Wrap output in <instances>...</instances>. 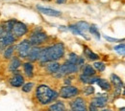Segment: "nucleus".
Returning a JSON list of instances; mask_svg holds the SVG:
<instances>
[{
  "label": "nucleus",
  "mask_w": 125,
  "mask_h": 111,
  "mask_svg": "<svg viewBox=\"0 0 125 111\" xmlns=\"http://www.w3.org/2000/svg\"><path fill=\"white\" fill-rule=\"evenodd\" d=\"M64 46L62 43H56L52 46H48L41 50L39 60L42 63H47L49 61H56L63 57Z\"/></svg>",
  "instance_id": "f257e3e1"
},
{
  "label": "nucleus",
  "mask_w": 125,
  "mask_h": 111,
  "mask_svg": "<svg viewBox=\"0 0 125 111\" xmlns=\"http://www.w3.org/2000/svg\"><path fill=\"white\" fill-rule=\"evenodd\" d=\"M36 97L42 104H48L53 101H55L59 97V94L50 87H48L47 85L42 84L38 86L36 90Z\"/></svg>",
  "instance_id": "f03ea898"
},
{
  "label": "nucleus",
  "mask_w": 125,
  "mask_h": 111,
  "mask_svg": "<svg viewBox=\"0 0 125 111\" xmlns=\"http://www.w3.org/2000/svg\"><path fill=\"white\" fill-rule=\"evenodd\" d=\"M79 70V66L75 63H71L69 61H66L64 63L60 66L59 70L53 74L56 78H62L64 76H67V75H70V74H74L76 72H78Z\"/></svg>",
  "instance_id": "7ed1b4c3"
},
{
  "label": "nucleus",
  "mask_w": 125,
  "mask_h": 111,
  "mask_svg": "<svg viewBox=\"0 0 125 111\" xmlns=\"http://www.w3.org/2000/svg\"><path fill=\"white\" fill-rule=\"evenodd\" d=\"M46 39L47 34L45 33L42 30H36L31 34L29 41H30L32 46H39V45L42 44Z\"/></svg>",
  "instance_id": "20e7f679"
},
{
  "label": "nucleus",
  "mask_w": 125,
  "mask_h": 111,
  "mask_svg": "<svg viewBox=\"0 0 125 111\" xmlns=\"http://www.w3.org/2000/svg\"><path fill=\"white\" fill-rule=\"evenodd\" d=\"M31 47L32 45L28 39H24V40L20 41L16 46V52H17L19 58H21V59H27Z\"/></svg>",
  "instance_id": "39448f33"
},
{
  "label": "nucleus",
  "mask_w": 125,
  "mask_h": 111,
  "mask_svg": "<svg viewBox=\"0 0 125 111\" xmlns=\"http://www.w3.org/2000/svg\"><path fill=\"white\" fill-rule=\"evenodd\" d=\"M78 94V88L75 87V86H71L69 84V85H65V86L62 87V89L59 93V96L62 99H70V98H73V97L77 96Z\"/></svg>",
  "instance_id": "423d86ee"
},
{
  "label": "nucleus",
  "mask_w": 125,
  "mask_h": 111,
  "mask_svg": "<svg viewBox=\"0 0 125 111\" xmlns=\"http://www.w3.org/2000/svg\"><path fill=\"white\" fill-rule=\"evenodd\" d=\"M28 32V27L27 25H25L24 23L22 22H18V21H16L13 29H12V33L13 34L16 36V38L18 37H22L23 35H25Z\"/></svg>",
  "instance_id": "0eeeda50"
},
{
  "label": "nucleus",
  "mask_w": 125,
  "mask_h": 111,
  "mask_svg": "<svg viewBox=\"0 0 125 111\" xmlns=\"http://www.w3.org/2000/svg\"><path fill=\"white\" fill-rule=\"evenodd\" d=\"M16 40V37L13 34L12 32L7 33L5 35H3L2 37H0V45L2 49L4 50L7 46H10V45H13Z\"/></svg>",
  "instance_id": "6e6552de"
},
{
  "label": "nucleus",
  "mask_w": 125,
  "mask_h": 111,
  "mask_svg": "<svg viewBox=\"0 0 125 111\" xmlns=\"http://www.w3.org/2000/svg\"><path fill=\"white\" fill-rule=\"evenodd\" d=\"M70 107L74 111H85L87 110L86 102L83 98H76L70 102Z\"/></svg>",
  "instance_id": "1a4fd4ad"
},
{
  "label": "nucleus",
  "mask_w": 125,
  "mask_h": 111,
  "mask_svg": "<svg viewBox=\"0 0 125 111\" xmlns=\"http://www.w3.org/2000/svg\"><path fill=\"white\" fill-rule=\"evenodd\" d=\"M9 82L13 87H21L24 84V78L21 74L16 71L14 72V75L12 76V78H10Z\"/></svg>",
  "instance_id": "9d476101"
},
{
  "label": "nucleus",
  "mask_w": 125,
  "mask_h": 111,
  "mask_svg": "<svg viewBox=\"0 0 125 111\" xmlns=\"http://www.w3.org/2000/svg\"><path fill=\"white\" fill-rule=\"evenodd\" d=\"M41 48L38 47V46H32L31 49H30V52L28 54V60L31 61V62H34V61H37L39 60L40 59V54H41Z\"/></svg>",
  "instance_id": "9b49d317"
},
{
  "label": "nucleus",
  "mask_w": 125,
  "mask_h": 111,
  "mask_svg": "<svg viewBox=\"0 0 125 111\" xmlns=\"http://www.w3.org/2000/svg\"><path fill=\"white\" fill-rule=\"evenodd\" d=\"M107 102H108V97L105 95L95 97L92 101V104H94V106H96L97 108L98 107H104L107 104Z\"/></svg>",
  "instance_id": "f8f14e48"
},
{
  "label": "nucleus",
  "mask_w": 125,
  "mask_h": 111,
  "mask_svg": "<svg viewBox=\"0 0 125 111\" xmlns=\"http://www.w3.org/2000/svg\"><path fill=\"white\" fill-rule=\"evenodd\" d=\"M37 9L43 15L49 16H60L62 15V13L60 11H57V10H53V9H49V8H44V7H41V6H38Z\"/></svg>",
  "instance_id": "ddd939ff"
},
{
  "label": "nucleus",
  "mask_w": 125,
  "mask_h": 111,
  "mask_svg": "<svg viewBox=\"0 0 125 111\" xmlns=\"http://www.w3.org/2000/svg\"><path fill=\"white\" fill-rule=\"evenodd\" d=\"M21 66V60H19V58L17 57H13L11 60H10V63H9V66H8V69L10 72H16L17 71V69Z\"/></svg>",
  "instance_id": "4468645a"
},
{
  "label": "nucleus",
  "mask_w": 125,
  "mask_h": 111,
  "mask_svg": "<svg viewBox=\"0 0 125 111\" xmlns=\"http://www.w3.org/2000/svg\"><path fill=\"white\" fill-rule=\"evenodd\" d=\"M15 51H16V46L15 45L7 46V47L3 50V58L5 60H11L14 57Z\"/></svg>",
  "instance_id": "2eb2a0df"
},
{
  "label": "nucleus",
  "mask_w": 125,
  "mask_h": 111,
  "mask_svg": "<svg viewBox=\"0 0 125 111\" xmlns=\"http://www.w3.org/2000/svg\"><path fill=\"white\" fill-rule=\"evenodd\" d=\"M60 66H61L60 63L57 61H49V62H47L46 71L49 74H55L59 70Z\"/></svg>",
  "instance_id": "dca6fc26"
},
{
  "label": "nucleus",
  "mask_w": 125,
  "mask_h": 111,
  "mask_svg": "<svg viewBox=\"0 0 125 111\" xmlns=\"http://www.w3.org/2000/svg\"><path fill=\"white\" fill-rule=\"evenodd\" d=\"M23 70L28 78H32L34 76V65L32 64L31 61H27L23 63Z\"/></svg>",
  "instance_id": "f3484780"
},
{
  "label": "nucleus",
  "mask_w": 125,
  "mask_h": 111,
  "mask_svg": "<svg viewBox=\"0 0 125 111\" xmlns=\"http://www.w3.org/2000/svg\"><path fill=\"white\" fill-rule=\"evenodd\" d=\"M98 78H95L94 76H87V75H84L82 74L80 76V80L83 82V83H88V84H92L96 82Z\"/></svg>",
  "instance_id": "a211bd4d"
},
{
  "label": "nucleus",
  "mask_w": 125,
  "mask_h": 111,
  "mask_svg": "<svg viewBox=\"0 0 125 111\" xmlns=\"http://www.w3.org/2000/svg\"><path fill=\"white\" fill-rule=\"evenodd\" d=\"M111 80H112V83L115 85V89H121L123 83H122V80L120 79L119 77H117L116 75L113 74V75H111Z\"/></svg>",
  "instance_id": "6ab92c4d"
},
{
  "label": "nucleus",
  "mask_w": 125,
  "mask_h": 111,
  "mask_svg": "<svg viewBox=\"0 0 125 111\" xmlns=\"http://www.w3.org/2000/svg\"><path fill=\"white\" fill-rule=\"evenodd\" d=\"M96 83H97L103 90H105V91H109V90H111V88H112L111 83H110L108 80H106V79H97Z\"/></svg>",
  "instance_id": "aec40b11"
},
{
  "label": "nucleus",
  "mask_w": 125,
  "mask_h": 111,
  "mask_svg": "<svg viewBox=\"0 0 125 111\" xmlns=\"http://www.w3.org/2000/svg\"><path fill=\"white\" fill-rule=\"evenodd\" d=\"M16 21V19H10V20H7V21L3 22V23H2V26H3L4 30L7 33L12 32V29H13V27H14Z\"/></svg>",
  "instance_id": "412c9836"
},
{
  "label": "nucleus",
  "mask_w": 125,
  "mask_h": 111,
  "mask_svg": "<svg viewBox=\"0 0 125 111\" xmlns=\"http://www.w3.org/2000/svg\"><path fill=\"white\" fill-rule=\"evenodd\" d=\"M75 25H76V27L80 30V32H82L83 34L88 32V31H89V28H90L89 23H87V22H85V21H80L78 23H76Z\"/></svg>",
  "instance_id": "4be33fe9"
},
{
  "label": "nucleus",
  "mask_w": 125,
  "mask_h": 111,
  "mask_svg": "<svg viewBox=\"0 0 125 111\" xmlns=\"http://www.w3.org/2000/svg\"><path fill=\"white\" fill-rule=\"evenodd\" d=\"M83 74L87 75V76H94L95 75V70H94V68L92 65L87 64L83 68Z\"/></svg>",
  "instance_id": "5701e85b"
},
{
  "label": "nucleus",
  "mask_w": 125,
  "mask_h": 111,
  "mask_svg": "<svg viewBox=\"0 0 125 111\" xmlns=\"http://www.w3.org/2000/svg\"><path fill=\"white\" fill-rule=\"evenodd\" d=\"M49 109L53 111H62L65 109V106H64V104L62 103V102H58L50 105L49 106Z\"/></svg>",
  "instance_id": "b1692460"
},
{
  "label": "nucleus",
  "mask_w": 125,
  "mask_h": 111,
  "mask_svg": "<svg viewBox=\"0 0 125 111\" xmlns=\"http://www.w3.org/2000/svg\"><path fill=\"white\" fill-rule=\"evenodd\" d=\"M85 55H86L87 58H89V59L92 60H97L99 59L98 55L94 54V52H92V50L89 49L88 47H85Z\"/></svg>",
  "instance_id": "393cba45"
},
{
  "label": "nucleus",
  "mask_w": 125,
  "mask_h": 111,
  "mask_svg": "<svg viewBox=\"0 0 125 111\" xmlns=\"http://www.w3.org/2000/svg\"><path fill=\"white\" fill-rule=\"evenodd\" d=\"M68 29L71 31V32L73 33L74 34H79V35H82L83 37H85L86 39H88L89 37L88 36H86V34H83L82 32H80V30H79L78 28L76 27V25H70L69 27H68Z\"/></svg>",
  "instance_id": "a878e982"
},
{
  "label": "nucleus",
  "mask_w": 125,
  "mask_h": 111,
  "mask_svg": "<svg viewBox=\"0 0 125 111\" xmlns=\"http://www.w3.org/2000/svg\"><path fill=\"white\" fill-rule=\"evenodd\" d=\"M89 32L91 33L92 34H94V36L97 38V39H99L100 38V33L98 31V29H97V27L95 26V25H90V28H89Z\"/></svg>",
  "instance_id": "bb28decb"
},
{
  "label": "nucleus",
  "mask_w": 125,
  "mask_h": 111,
  "mask_svg": "<svg viewBox=\"0 0 125 111\" xmlns=\"http://www.w3.org/2000/svg\"><path fill=\"white\" fill-rule=\"evenodd\" d=\"M34 86H35V84L33 83V82H27V83H24L21 87V89H22V91L24 92V93H29V92H31L32 90H33V88H34Z\"/></svg>",
  "instance_id": "cd10ccee"
},
{
  "label": "nucleus",
  "mask_w": 125,
  "mask_h": 111,
  "mask_svg": "<svg viewBox=\"0 0 125 111\" xmlns=\"http://www.w3.org/2000/svg\"><path fill=\"white\" fill-rule=\"evenodd\" d=\"M94 68L96 69L97 71H99V72H103L105 70V68H106V65H105V63H103V62L95 61L94 63Z\"/></svg>",
  "instance_id": "c85d7f7f"
},
{
  "label": "nucleus",
  "mask_w": 125,
  "mask_h": 111,
  "mask_svg": "<svg viewBox=\"0 0 125 111\" xmlns=\"http://www.w3.org/2000/svg\"><path fill=\"white\" fill-rule=\"evenodd\" d=\"M78 59H79V57L76 55V54H74V53H70V54L68 55L67 61H69V62H71V63L77 64V62H78Z\"/></svg>",
  "instance_id": "c756f323"
},
{
  "label": "nucleus",
  "mask_w": 125,
  "mask_h": 111,
  "mask_svg": "<svg viewBox=\"0 0 125 111\" xmlns=\"http://www.w3.org/2000/svg\"><path fill=\"white\" fill-rule=\"evenodd\" d=\"M115 51L116 53H118L119 55L125 56V44H119L117 46L115 47Z\"/></svg>",
  "instance_id": "7c9ffc66"
},
{
  "label": "nucleus",
  "mask_w": 125,
  "mask_h": 111,
  "mask_svg": "<svg viewBox=\"0 0 125 111\" xmlns=\"http://www.w3.org/2000/svg\"><path fill=\"white\" fill-rule=\"evenodd\" d=\"M84 93L86 95H92L94 93V88L93 86H87L85 89H84Z\"/></svg>",
  "instance_id": "2f4dec72"
},
{
  "label": "nucleus",
  "mask_w": 125,
  "mask_h": 111,
  "mask_svg": "<svg viewBox=\"0 0 125 111\" xmlns=\"http://www.w3.org/2000/svg\"><path fill=\"white\" fill-rule=\"evenodd\" d=\"M6 34H7V32L4 30V28H3L2 24H0V37H2L3 35H5Z\"/></svg>",
  "instance_id": "473e14b6"
},
{
  "label": "nucleus",
  "mask_w": 125,
  "mask_h": 111,
  "mask_svg": "<svg viewBox=\"0 0 125 111\" xmlns=\"http://www.w3.org/2000/svg\"><path fill=\"white\" fill-rule=\"evenodd\" d=\"M105 38L109 41H112V42H116V41H121V39H117V38H112V37H109L107 35H105Z\"/></svg>",
  "instance_id": "72a5a7b5"
},
{
  "label": "nucleus",
  "mask_w": 125,
  "mask_h": 111,
  "mask_svg": "<svg viewBox=\"0 0 125 111\" xmlns=\"http://www.w3.org/2000/svg\"><path fill=\"white\" fill-rule=\"evenodd\" d=\"M56 2H57L58 4H63V3L66 2V0H56Z\"/></svg>",
  "instance_id": "f704fd0d"
},
{
  "label": "nucleus",
  "mask_w": 125,
  "mask_h": 111,
  "mask_svg": "<svg viewBox=\"0 0 125 111\" xmlns=\"http://www.w3.org/2000/svg\"><path fill=\"white\" fill-rule=\"evenodd\" d=\"M90 109H91V110H96V109H97V107H96V106H94V104H92V103H91V106H90Z\"/></svg>",
  "instance_id": "c9c22d12"
},
{
  "label": "nucleus",
  "mask_w": 125,
  "mask_h": 111,
  "mask_svg": "<svg viewBox=\"0 0 125 111\" xmlns=\"http://www.w3.org/2000/svg\"><path fill=\"white\" fill-rule=\"evenodd\" d=\"M64 83H65V84H68V85H69V84H70V79H64Z\"/></svg>",
  "instance_id": "e433bc0d"
},
{
  "label": "nucleus",
  "mask_w": 125,
  "mask_h": 111,
  "mask_svg": "<svg viewBox=\"0 0 125 111\" xmlns=\"http://www.w3.org/2000/svg\"><path fill=\"white\" fill-rule=\"evenodd\" d=\"M3 51V49H2V47H1V45H0V52H2Z\"/></svg>",
  "instance_id": "4c0bfd02"
},
{
  "label": "nucleus",
  "mask_w": 125,
  "mask_h": 111,
  "mask_svg": "<svg viewBox=\"0 0 125 111\" xmlns=\"http://www.w3.org/2000/svg\"><path fill=\"white\" fill-rule=\"evenodd\" d=\"M120 110L122 111V110H125V107H123V108H120Z\"/></svg>",
  "instance_id": "58836bf2"
},
{
  "label": "nucleus",
  "mask_w": 125,
  "mask_h": 111,
  "mask_svg": "<svg viewBox=\"0 0 125 111\" xmlns=\"http://www.w3.org/2000/svg\"><path fill=\"white\" fill-rule=\"evenodd\" d=\"M123 95L125 96V88H124V92H123Z\"/></svg>",
  "instance_id": "ea45409f"
},
{
  "label": "nucleus",
  "mask_w": 125,
  "mask_h": 111,
  "mask_svg": "<svg viewBox=\"0 0 125 111\" xmlns=\"http://www.w3.org/2000/svg\"><path fill=\"white\" fill-rule=\"evenodd\" d=\"M48 1H49V0H48Z\"/></svg>",
  "instance_id": "a19ab883"
}]
</instances>
